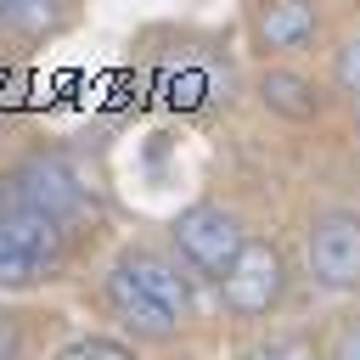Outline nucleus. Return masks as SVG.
Masks as SVG:
<instances>
[{
    "mask_svg": "<svg viewBox=\"0 0 360 360\" xmlns=\"http://www.w3.org/2000/svg\"><path fill=\"white\" fill-rule=\"evenodd\" d=\"M242 219L231 214V208H219V202H191L180 219H174V253L197 270V276H208V281H219L231 264H236V253H242Z\"/></svg>",
    "mask_w": 360,
    "mask_h": 360,
    "instance_id": "39448f33",
    "label": "nucleus"
},
{
    "mask_svg": "<svg viewBox=\"0 0 360 360\" xmlns=\"http://www.w3.org/2000/svg\"><path fill=\"white\" fill-rule=\"evenodd\" d=\"M51 360H135V349L118 343V338H73V343L56 349Z\"/></svg>",
    "mask_w": 360,
    "mask_h": 360,
    "instance_id": "1a4fd4ad",
    "label": "nucleus"
},
{
    "mask_svg": "<svg viewBox=\"0 0 360 360\" xmlns=\"http://www.w3.org/2000/svg\"><path fill=\"white\" fill-rule=\"evenodd\" d=\"M315 34H321L315 6L276 0V6H259V11H253V39H259L264 51H304Z\"/></svg>",
    "mask_w": 360,
    "mask_h": 360,
    "instance_id": "0eeeda50",
    "label": "nucleus"
},
{
    "mask_svg": "<svg viewBox=\"0 0 360 360\" xmlns=\"http://www.w3.org/2000/svg\"><path fill=\"white\" fill-rule=\"evenodd\" d=\"M281 354H287V360H321L309 343H281Z\"/></svg>",
    "mask_w": 360,
    "mask_h": 360,
    "instance_id": "4468645a",
    "label": "nucleus"
},
{
    "mask_svg": "<svg viewBox=\"0 0 360 360\" xmlns=\"http://www.w3.org/2000/svg\"><path fill=\"white\" fill-rule=\"evenodd\" d=\"M68 242H62V225L28 214V208H11L0 219V287H34L45 281L56 264H62Z\"/></svg>",
    "mask_w": 360,
    "mask_h": 360,
    "instance_id": "7ed1b4c3",
    "label": "nucleus"
},
{
    "mask_svg": "<svg viewBox=\"0 0 360 360\" xmlns=\"http://www.w3.org/2000/svg\"><path fill=\"white\" fill-rule=\"evenodd\" d=\"M17 349H22V332H17V315H6V309H0V360H17Z\"/></svg>",
    "mask_w": 360,
    "mask_h": 360,
    "instance_id": "9b49d317",
    "label": "nucleus"
},
{
    "mask_svg": "<svg viewBox=\"0 0 360 360\" xmlns=\"http://www.w3.org/2000/svg\"><path fill=\"white\" fill-rule=\"evenodd\" d=\"M107 304L135 338L169 343L191 321V281L180 276L174 259H163L152 248H124L107 270Z\"/></svg>",
    "mask_w": 360,
    "mask_h": 360,
    "instance_id": "f257e3e1",
    "label": "nucleus"
},
{
    "mask_svg": "<svg viewBox=\"0 0 360 360\" xmlns=\"http://www.w3.org/2000/svg\"><path fill=\"white\" fill-rule=\"evenodd\" d=\"M259 101L270 107V112H281V118H321V84L315 79H304V73H292V68H264L259 73Z\"/></svg>",
    "mask_w": 360,
    "mask_h": 360,
    "instance_id": "6e6552de",
    "label": "nucleus"
},
{
    "mask_svg": "<svg viewBox=\"0 0 360 360\" xmlns=\"http://www.w3.org/2000/svg\"><path fill=\"white\" fill-rule=\"evenodd\" d=\"M304 259L326 292H354L360 287V214L354 208H321L309 219Z\"/></svg>",
    "mask_w": 360,
    "mask_h": 360,
    "instance_id": "423d86ee",
    "label": "nucleus"
},
{
    "mask_svg": "<svg viewBox=\"0 0 360 360\" xmlns=\"http://www.w3.org/2000/svg\"><path fill=\"white\" fill-rule=\"evenodd\" d=\"M11 208H17V197H11V180H0V219H6Z\"/></svg>",
    "mask_w": 360,
    "mask_h": 360,
    "instance_id": "2eb2a0df",
    "label": "nucleus"
},
{
    "mask_svg": "<svg viewBox=\"0 0 360 360\" xmlns=\"http://www.w3.org/2000/svg\"><path fill=\"white\" fill-rule=\"evenodd\" d=\"M281 292H287V259H281V248L264 242V236H248L242 253H236V264L219 276V304L231 315L253 321V315H270L281 304Z\"/></svg>",
    "mask_w": 360,
    "mask_h": 360,
    "instance_id": "f03ea898",
    "label": "nucleus"
},
{
    "mask_svg": "<svg viewBox=\"0 0 360 360\" xmlns=\"http://www.w3.org/2000/svg\"><path fill=\"white\" fill-rule=\"evenodd\" d=\"M242 360H287V354H281V343H259V349H248Z\"/></svg>",
    "mask_w": 360,
    "mask_h": 360,
    "instance_id": "ddd939ff",
    "label": "nucleus"
},
{
    "mask_svg": "<svg viewBox=\"0 0 360 360\" xmlns=\"http://www.w3.org/2000/svg\"><path fill=\"white\" fill-rule=\"evenodd\" d=\"M338 360H360V321L343 326V338H338Z\"/></svg>",
    "mask_w": 360,
    "mask_h": 360,
    "instance_id": "f8f14e48",
    "label": "nucleus"
},
{
    "mask_svg": "<svg viewBox=\"0 0 360 360\" xmlns=\"http://www.w3.org/2000/svg\"><path fill=\"white\" fill-rule=\"evenodd\" d=\"M332 73H338V84H343V90L360 101V28H354V34L338 45V56H332Z\"/></svg>",
    "mask_w": 360,
    "mask_h": 360,
    "instance_id": "9d476101",
    "label": "nucleus"
},
{
    "mask_svg": "<svg viewBox=\"0 0 360 360\" xmlns=\"http://www.w3.org/2000/svg\"><path fill=\"white\" fill-rule=\"evenodd\" d=\"M6 180H11L17 208H28V214H39V219H51V225H73V219L90 208L79 174H73L56 152H34V158H22Z\"/></svg>",
    "mask_w": 360,
    "mask_h": 360,
    "instance_id": "20e7f679",
    "label": "nucleus"
},
{
    "mask_svg": "<svg viewBox=\"0 0 360 360\" xmlns=\"http://www.w3.org/2000/svg\"><path fill=\"white\" fill-rule=\"evenodd\" d=\"M0 141H6V135H0Z\"/></svg>",
    "mask_w": 360,
    "mask_h": 360,
    "instance_id": "dca6fc26",
    "label": "nucleus"
}]
</instances>
